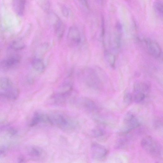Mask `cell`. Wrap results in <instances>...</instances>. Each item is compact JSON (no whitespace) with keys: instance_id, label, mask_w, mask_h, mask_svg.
Masks as SVG:
<instances>
[{"instance_id":"2","label":"cell","mask_w":163,"mask_h":163,"mask_svg":"<svg viewBox=\"0 0 163 163\" xmlns=\"http://www.w3.org/2000/svg\"><path fill=\"white\" fill-rule=\"evenodd\" d=\"M19 90L8 78L3 77L0 80V94L1 96L11 101L17 99L19 95Z\"/></svg>"},{"instance_id":"7","label":"cell","mask_w":163,"mask_h":163,"mask_svg":"<svg viewBox=\"0 0 163 163\" xmlns=\"http://www.w3.org/2000/svg\"><path fill=\"white\" fill-rule=\"evenodd\" d=\"M144 43L147 51L151 56L156 58L160 57L162 51L160 46L156 42L152 40L146 39Z\"/></svg>"},{"instance_id":"11","label":"cell","mask_w":163,"mask_h":163,"mask_svg":"<svg viewBox=\"0 0 163 163\" xmlns=\"http://www.w3.org/2000/svg\"><path fill=\"white\" fill-rule=\"evenodd\" d=\"M20 57L18 55H13L3 60L1 62V66L4 69H9L18 65L20 61Z\"/></svg>"},{"instance_id":"15","label":"cell","mask_w":163,"mask_h":163,"mask_svg":"<svg viewBox=\"0 0 163 163\" xmlns=\"http://www.w3.org/2000/svg\"><path fill=\"white\" fill-rule=\"evenodd\" d=\"M150 86L149 84L145 83H137L134 85L133 90L141 91L146 95L149 92Z\"/></svg>"},{"instance_id":"16","label":"cell","mask_w":163,"mask_h":163,"mask_svg":"<svg viewBox=\"0 0 163 163\" xmlns=\"http://www.w3.org/2000/svg\"><path fill=\"white\" fill-rule=\"evenodd\" d=\"M25 45L24 42L21 39H18L13 41L10 44L9 47L14 51L22 50L25 47Z\"/></svg>"},{"instance_id":"24","label":"cell","mask_w":163,"mask_h":163,"mask_svg":"<svg viewBox=\"0 0 163 163\" xmlns=\"http://www.w3.org/2000/svg\"><path fill=\"white\" fill-rule=\"evenodd\" d=\"M62 13L65 16H67L68 14V9L65 7H63L62 9Z\"/></svg>"},{"instance_id":"13","label":"cell","mask_w":163,"mask_h":163,"mask_svg":"<svg viewBox=\"0 0 163 163\" xmlns=\"http://www.w3.org/2000/svg\"><path fill=\"white\" fill-rule=\"evenodd\" d=\"M26 1L23 0H15L12 2L13 9L19 16H21L24 14L25 10Z\"/></svg>"},{"instance_id":"20","label":"cell","mask_w":163,"mask_h":163,"mask_svg":"<svg viewBox=\"0 0 163 163\" xmlns=\"http://www.w3.org/2000/svg\"><path fill=\"white\" fill-rule=\"evenodd\" d=\"M105 54L107 61L112 68H114L115 63V56L112 54L107 51L106 52Z\"/></svg>"},{"instance_id":"14","label":"cell","mask_w":163,"mask_h":163,"mask_svg":"<svg viewBox=\"0 0 163 163\" xmlns=\"http://www.w3.org/2000/svg\"><path fill=\"white\" fill-rule=\"evenodd\" d=\"M32 65L35 70L38 73H42L45 71V64L42 60L40 59H34L32 61Z\"/></svg>"},{"instance_id":"22","label":"cell","mask_w":163,"mask_h":163,"mask_svg":"<svg viewBox=\"0 0 163 163\" xmlns=\"http://www.w3.org/2000/svg\"><path fill=\"white\" fill-rule=\"evenodd\" d=\"M38 3L42 8L45 10L48 11L50 8V4L48 1H39Z\"/></svg>"},{"instance_id":"5","label":"cell","mask_w":163,"mask_h":163,"mask_svg":"<svg viewBox=\"0 0 163 163\" xmlns=\"http://www.w3.org/2000/svg\"><path fill=\"white\" fill-rule=\"evenodd\" d=\"M124 126L122 132L128 133L137 128L139 122L135 116L131 112H128L125 115L124 119Z\"/></svg>"},{"instance_id":"9","label":"cell","mask_w":163,"mask_h":163,"mask_svg":"<svg viewBox=\"0 0 163 163\" xmlns=\"http://www.w3.org/2000/svg\"><path fill=\"white\" fill-rule=\"evenodd\" d=\"M67 37L69 42L74 45H78L81 41L79 31L77 28L74 26L72 27L69 28Z\"/></svg>"},{"instance_id":"23","label":"cell","mask_w":163,"mask_h":163,"mask_svg":"<svg viewBox=\"0 0 163 163\" xmlns=\"http://www.w3.org/2000/svg\"><path fill=\"white\" fill-rule=\"evenodd\" d=\"M92 133L93 135L96 137L101 136L104 135V131L100 129H95L93 130Z\"/></svg>"},{"instance_id":"6","label":"cell","mask_w":163,"mask_h":163,"mask_svg":"<svg viewBox=\"0 0 163 163\" xmlns=\"http://www.w3.org/2000/svg\"><path fill=\"white\" fill-rule=\"evenodd\" d=\"M76 104L79 108L88 112L97 111L99 109L96 103L86 97H81L76 101Z\"/></svg>"},{"instance_id":"3","label":"cell","mask_w":163,"mask_h":163,"mask_svg":"<svg viewBox=\"0 0 163 163\" xmlns=\"http://www.w3.org/2000/svg\"><path fill=\"white\" fill-rule=\"evenodd\" d=\"M50 124L65 131L73 130L76 127L75 122L66 115L59 113L49 114Z\"/></svg>"},{"instance_id":"12","label":"cell","mask_w":163,"mask_h":163,"mask_svg":"<svg viewBox=\"0 0 163 163\" xmlns=\"http://www.w3.org/2000/svg\"><path fill=\"white\" fill-rule=\"evenodd\" d=\"M55 20L54 25L55 34L57 37L60 39L64 34L65 26L63 22L57 16H55Z\"/></svg>"},{"instance_id":"19","label":"cell","mask_w":163,"mask_h":163,"mask_svg":"<svg viewBox=\"0 0 163 163\" xmlns=\"http://www.w3.org/2000/svg\"><path fill=\"white\" fill-rule=\"evenodd\" d=\"M43 151L41 149L38 148L33 147L30 150V155L35 158H41Z\"/></svg>"},{"instance_id":"21","label":"cell","mask_w":163,"mask_h":163,"mask_svg":"<svg viewBox=\"0 0 163 163\" xmlns=\"http://www.w3.org/2000/svg\"><path fill=\"white\" fill-rule=\"evenodd\" d=\"M133 99V95L131 93L128 91H126L124 93L123 97V101L124 103L127 105H129L132 102Z\"/></svg>"},{"instance_id":"4","label":"cell","mask_w":163,"mask_h":163,"mask_svg":"<svg viewBox=\"0 0 163 163\" xmlns=\"http://www.w3.org/2000/svg\"><path fill=\"white\" fill-rule=\"evenodd\" d=\"M141 146L143 149L151 155L155 156L160 155V146L151 136H147L144 137L142 141Z\"/></svg>"},{"instance_id":"17","label":"cell","mask_w":163,"mask_h":163,"mask_svg":"<svg viewBox=\"0 0 163 163\" xmlns=\"http://www.w3.org/2000/svg\"><path fill=\"white\" fill-rule=\"evenodd\" d=\"M154 7L157 15L160 18L163 19V2L155 1L154 4Z\"/></svg>"},{"instance_id":"1","label":"cell","mask_w":163,"mask_h":163,"mask_svg":"<svg viewBox=\"0 0 163 163\" xmlns=\"http://www.w3.org/2000/svg\"><path fill=\"white\" fill-rule=\"evenodd\" d=\"M80 81L86 86L95 90H99L103 88L102 83L95 72L89 68H85L79 75Z\"/></svg>"},{"instance_id":"8","label":"cell","mask_w":163,"mask_h":163,"mask_svg":"<svg viewBox=\"0 0 163 163\" xmlns=\"http://www.w3.org/2000/svg\"><path fill=\"white\" fill-rule=\"evenodd\" d=\"M90 150L93 157L98 160L104 159L108 153V151L105 147L97 143L92 144Z\"/></svg>"},{"instance_id":"10","label":"cell","mask_w":163,"mask_h":163,"mask_svg":"<svg viewBox=\"0 0 163 163\" xmlns=\"http://www.w3.org/2000/svg\"><path fill=\"white\" fill-rule=\"evenodd\" d=\"M41 123L50 124L49 115L40 112H35L30 123V126L33 127Z\"/></svg>"},{"instance_id":"18","label":"cell","mask_w":163,"mask_h":163,"mask_svg":"<svg viewBox=\"0 0 163 163\" xmlns=\"http://www.w3.org/2000/svg\"><path fill=\"white\" fill-rule=\"evenodd\" d=\"M146 95L144 93L139 91L133 90V99L136 103H140L145 98Z\"/></svg>"}]
</instances>
